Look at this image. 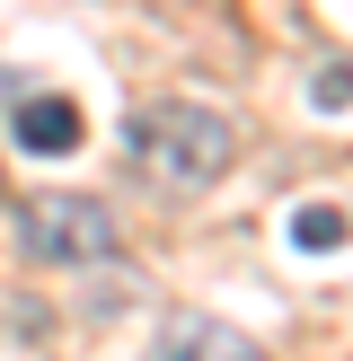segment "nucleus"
Returning <instances> with one entry per match:
<instances>
[{
	"mask_svg": "<svg viewBox=\"0 0 353 361\" xmlns=\"http://www.w3.org/2000/svg\"><path fill=\"white\" fill-rule=\"evenodd\" d=\"M124 159H133L150 185H168V194H203L212 176L239 159V133H229V115H212V106H194V97H150L124 123Z\"/></svg>",
	"mask_w": 353,
	"mask_h": 361,
	"instance_id": "1",
	"label": "nucleus"
},
{
	"mask_svg": "<svg viewBox=\"0 0 353 361\" xmlns=\"http://www.w3.org/2000/svg\"><path fill=\"white\" fill-rule=\"evenodd\" d=\"M27 247L44 264H106L124 247V229H115V212L88 203V194H35L27 203Z\"/></svg>",
	"mask_w": 353,
	"mask_h": 361,
	"instance_id": "2",
	"label": "nucleus"
},
{
	"mask_svg": "<svg viewBox=\"0 0 353 361\" xmlns=\"http://www.w3.org/2000/svg\"><path fill=\"white\" fill-rule=\"evenodd\" d=\"M18 150L27 159H71L80 150V106L71 97H27V88H18Z\"/></svg>",
	"mask_w": 353,
	"mask_h": 361,
	"instance_id": "3",
	"label": "nucleus"
},
{
	"mask_svg": "<svg viewBox=\"0 0 353 361\" xmlns=\"http://www.w3.org/2000/svg\"><path fill=\"white\" fill-rule=\"evenodd\" d=\"M159 361H265V344L239 335V326H221V317H176Z\"/></svg>",
	"mask_w": 353,
	"mask_h": 361,
	"instance_id": "4",
	"label": "nucleus"
},
{
	"mask_svg": "<svg viewBox=\"0 0 353 361\" xmlns=\"http://www.w3.org/2000/svg\"><path fill=\"white\" fill-rule=\"evenodd\" d=\"M345 212H335V203H300L292 212V247H309V256H318V247H345Z\"/></svg>",
	"mask_w": 353,
	"mask_h": 361,
	"instance_id": "5",
	"label": "nucleus"
},
{
	"mask_svg": "<svg viewBox=\"0 0 353 361\" xmlns=\"http://www.w3.org/2000/svg\"><path fill=\"white\" fill-rule=\"evenodd\" d=\"M309 97L327 106V115H335V106H353V71H345V62H327V71L309 80Z\"/></svg>",
	"mask_w": 353,
	"mask_h": 361,
	"instance_id": "6",
	"label": "nucleus"
}]
</instances>
